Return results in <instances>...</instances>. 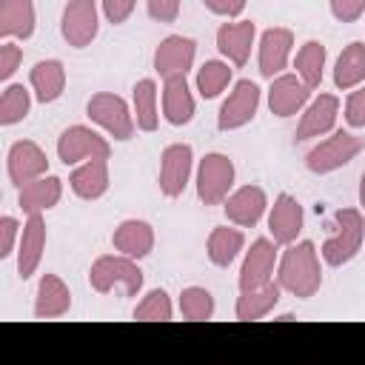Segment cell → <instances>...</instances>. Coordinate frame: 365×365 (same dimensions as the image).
Segmentation results:
<instances>
[{
  "label": "cell",
  "instance_id": "1",
  "mask_svg": "<svg viewBox=\"0 0 365 365\" xmlns=\"http://www.w3.org/2000/svg\"><path fill=\"white\" fill-rule=\"evenodd\" d=\"M277 282L297 299H311L322 288V257L311 240L285 245L277 262Z\"/></svg>",
  "mask_w": 365,
  "mask_h": 365
},
{
  "label": "cell",
  "instance_id": "2",
  "mask_svg": "<svg viewBox=\"0 0 365 365\" xmlns=\"http://www.w3.org/2000/svg\"><path fill=\"white\" fill-rule=\"evenodd\" d=\"M362 242H365V214H362V208L348 205V208L334 211L331 234L325 237L319 257L325 265L339 268V265H348L362 251Z\"/></svg>",
  "mask_w": 365,
  "mask_h": 365
},
{
  "label": "cell",
  "instance_id": "3",
  "mask_svg": "<svg viewBox=\"0 0 365 365\" xmlns=\"http://www.w3.org/2000/svg\"><path fill=\"white\" fill-rule=\"evenodd\" d=\"M143 268L137 265V259L125 257V254H103L91 262L88 268V285L97 294H111V291H123L125 297H137L143 291Z\"/></svg>",
  "mask_w": 365,
  "mask_h": 365
},
{
  "label": "cell",
  "instance_id": "4",
  "mask_svg": "<svg viewBox=\"0 0 365 365\" xmlns=\"http://www.w3.org/2000/svg\"><path fill=\"white\" fill-rule=\"evenodd\" d=\"M365 148V137H356L348 128H334L331 134H325L322 140H317V145L305 154V168L311 174H331L339 171L342 165H348L359 151Z\"/></svg>",
  "mask_w": 365,
  "mask_h": 365
},
{
  "label": "cell",
  "instance_id": "5",
  "mask_svg": "<svg viewBox=\"0 0 365 365\" xmlns=\"http://www.w3.org/2000/svg\"><path fill=\"white\" fill-rule=\"evenodd\" d=\"M234 180H237L234 160L222 151H208L197 163V171H194L197 200L202 205H222L225 197L234 191Z\"/></svg>",
  "mask_w": 365,
  "mask_h": 365
},
{
  "label": "cell",
  "instance_id": "6",
  "mask_svg": "<svg viewBox=\"0 0 365 365\" xmlns=\"http://www.w3.org/2000/svg\"><path fill=\"white\" fill-rule=\"evenodd\" d=\"M86 114L97 128H103L108 137H114L120 143H128L137 131V120H134L131 106L114 91L91 94L88 103H86Z\"/></svg>",
  "mask_w": 365,
  "mask_h": 365
},
{
  "label": "cell",
  "instance_id": "7",
  "mask_svg": "<svg viewBox=\"0 0 365 365\" xmlns=\"http://www.w3.org/2000/svg\"><path fill=\"white\" fill-rule=\"evenodd\" d=\"M111 143L91 125H68L57 137V160L63 165H80L86 160H108Z\"/></svg>",
  "mask_w": 365,
  "mask_h": 365
},
{
  "label": "cell",
  "instance_id": "8",
  "mask_svg": "<svg viewBox=\"0 0 365 365\" xmlns=\"http://www.w3.org/2000/svg\"><path fill=\"white\" fill-rule=\"evenodd\" d=\"M194 174V148L188 143H171L160 154V171H157V185L160 194L168 200L182 197Z\"/></svg>",
  "mask_w": 365,
  "mask_h": 365
},
{
  "label": "cell",
  "instance_id": "9",
  "mask_svg": "<svg viewBox=\"0 0 365 365\" xmlns=\"http://www.w3.org/2000/svg\"><path fill=\"white\" fill-rule=\"evenodd\" d=\"M259 100H262V91L254 80H237L228 91V97L222 100L220 111H217V128L220 131H237V128H245L257 111H259Z\"/></svg>",
  "mask_w": 365,
  "mask_h": 365
},
{
  "label": "cell",
  "instance_id": "10",
  "mask_svg": "<svg viewBox=\"0 0 365 365\" xmlns=\"http://www.w3.org/2000/svg\"><path fill=\"white\" fill-rule=\"evenodd\" d=\"M60 34L71 48H86L100 34L97 0H68L60 14Z\"/></svg>",
  "mask_w": 365,
  "mask_h": 365
},
{
  "label": "cell",
  "instance_id": "11",
  "mask_svg": "<svg viewBox=\"0 0 365 365\" xmlns=\"http://www.w3.org/2000/svg\"><path fill=\"white\" fill-rule=\"evenodd\" d=\"M294 60V31L285 26H271L257 37V68L265 80H274Z\"/></svg>",
  "mask_w": 365,
  "mask_h": 365
},
{
  "label": "cell",
  "instance_id": "12",
  "mask_svg": "<svg viewBox=\"0 0 365 365\" xmlns=\"http://www.w3.org/2000/svg\"><path fill=\"white\" fill-rule=\"evenodd\" d=\"M277 262H279V242H274L271 237L254 240L242 257V265H240V277H237L240 291L271 282L277 274Z\"/></svg>",
  "mask_w": 365,
  "mask_h": 365
},
{
  "label": "cell",
  "instance_id": "13",
  "mask_svg": "<svg viewBox=\"0 0 365 365\" xmlns=\"http://www.w3.org/2000/svg\"><path fill=\"white\" fill-rule=\"evenodd\" d=\"M339 97L336 94H328V91H319L314 100H308V106L302 108L299 114V123H297V143H305V140H319L325 134L334 131L336 125V117H339Z\"/></svg>",
  "mask_w": 365,
  "mask_h": 365
},
{
  "label": "cell",
  "instance_id": "14",
  "mask_svg": "<svg viewBox=\"0 0 365 365\" xmlns=\"http://www.w3.org/2000/svg\"><path fill=\"white\" fill-rule=\"evenodd\" d=\"M268 194L262 185H240L234 188L225 202H222V211H225V220L231 225H240V228H254L265 214H268Z\"/></svg>",
  "mask_w": 365,
  "mask_h": 365
},
{
  "label": "cell",
  "instance_id": "15",
  "mask_svg": "<svg viewBox=\"0 0 365 365\" xmlns=\"http://www.w3.org/2000/svg\"><path fill=\"white\" fill-rule=\"evenodd\" d=\"M6 174L11 185H26L43 174H48V154L34 140H17L9 145L6 154Z\"/></svg>",
  "mask_w": 365,
  "mask_h": 365
},
{
  "label": "cell",
  "instance_id": "16",
  "mask_svg": "<svg viewBox=\"0 0 365 365\" xmlns=\"http://www.w3.org/2000/svg\"><path fill=\"white\" fill-rule=\"evenodd\" d=\"M268 234L279 245H291L299 240L302 225H305V211L294 194H277L274 205H268Z\"/></svg>",
  "mask_w": 365,
  "mask_h": 365
},
{
  "label": "cell",
  "instance_id": "17",
  "mask_svg": "<svg viewBox=\"0 0 365 365\" xmlns=\"http://www.w3.org/2000/svg\"><path fill=\"white\" fill-rule=\"evenodd\" d=\"M48 234H46V220L43 214H29L23 220V231H20V242H17V277L20 279H31L43 262V251H46Z\"/></svg>",
  "mask_w": 365,
  "mask_h": 365
},
{
  "label": "cell",
  "instance_id": "18",
  "mask_svg": "<svg viewBox=\"0 0 365 365\" xmlns=\"http://www.w3.org/2000/svg\"><path fill=\"white\" fill-rule=\"evenodd\" d=\"M197 57V43L185 34H168L160 40V46L154 48V71L160 74V80L165 77H177V74H188Z\"/></svg>",
  "mask_w": 365,
  "mask_h": 365
},
{
  "label": "cell",
  "instance_id": "19",
  "mask_svg": "<svg viewBox=\"0 0 365 365\" xmlns=\"http://www.w3.org/2000/svg\"><path fill=\"white\" fill-rule=\"evenodd\" d=\"M311 100V88L297 77V74H277L268 86V108L274 117H294V114H302V108L308 106Z\"/></svg>",
  "mask_w": 365,
  "mask_h": 365
},
{
  "label": "cell",
  "instance_id": "20",
  "mask_svg": "<svg viewBox=\"0 0 365 365\" xmlns=\"http://www.w3.org/2000/svg\"><path fill=\"white\" fill-rule=\"evenodd\" d=\"M160 108H163V120L168 125H188L197 114V100L194 91L185 80V74L177 77H165L163 80V91H160Z\"/></svg>",
  "mask_w": 365,
  "mask_h": 365
},
{
  "label": "cell",
  "instance_id": "21",
  "mask_svg": "<svg viewBox=\"0 0 365 365\" xmlns=\"http://www.w3.org/2000/svg\"><path fill=\"white\" fill-rule=\"evenodd\" d=\"M254 46H257V23L254 20H228L217 29V51L231 66H245Z\"/></svg>",
  "mask_w": 365,
  "mask_h": 365
},
{
  "label": "cell",
  "instance_id": "22",
  "mask_svg": "<svg viewBox=\"0 0 365 365\" xmlns=\"http://www.w3.org/2000/svg\"><path fill=\"white\" fill-rule=\"evenodd\" d=\"M154 242H157V234L151 228V222L145 220H123L114 231H111V245L117 254H125L131 259H145L151 251H154Z\"/></svg>",
  "mask_w": 365,
  "mask_h": 365
},
{
  "label": "cell",
  "instance_id": "23",
  "mask_svg": "<svg viewBox=\"0 0 365 365\" xmlns=\"http://www.w3.org/2000/svg\"><path fill=\"white\" fill-rule=\"evenodd\" d=\"M111 185V174H108V160H86L80 165L71 168L68 174V188L77 200L94 202L100 197H106Z\"/></svg>",
  "mask_w": 365,
  "mask_h": 365
},
{
  "label": "cell",
  "instance_id": "24",
  "mask_svg": "<svg viewBox=\"0 0 365 365\" xmlns=\"http://www.w3.org/2000/svg\"><path fill=\"white\" fill-rule=\"evenodd\" d=\"M60 200H63V180L54 177V174H43V177L17 188V205L26 217L29 214H46Z\"/></svg>",
  "mask_w": 365,
  "mask_h": 365
},
{
  "label": "cell",
  "instance_id": "25",
  "mask_svg": "<svg viewBox=\"0 0 365 365\" xmlns=\"http://www.w3.org/2000/svg\"><path fill=\"white\" fill-rule=\"evenodd\" d=\"M279 297H282V288H279L277 279H271L265 285H257V288H242L240 297H237V302H234V317L240 322L265 319L279 305Z\"/></svg>",
  "mask_w": 365,
  "mask_h": 365
},
{
  "label": "cell",
  "instance_id": "26",
  "mask_svg": "<svg viewBox=\"0 0 365 365\" xmlns=\"http://www.w3.org/2000/svg\"><path fill=\"white\" fill-rule=\"evenodd\" d=\"M66 80H68V77H66V66H63L60 60H54V57L40 60V63H34V66L29 68V88H31L34 100L43 103V106L57 103V100L63 97Z\"/></svg>",
  "mask_w": 365,
  "mask_h": 365
},
{
  "label": "cell",
  "instance_id": "27",
  "mask_svg": "<svg viewBox=\"0 0 365 365\" xmlns=\"http://www.w3.org/2000/svg\"><path fill=\"white\" fill-rule=\"evenodd\" d=\"M71 311V291L57 274H43L34 291V317L60 319Z\"/></svg>",
  "mask_w": 365,
  "mask_h": 365
},
{
  "label": "cell",
  "instance_id": "28",
  "mask_svg": "<svg viewBox=\"0 0 365 365\" xmlns=\"http://www.w3.org/2000/svg\"><path fill=\"white\" fill-rule=\"evenodd\" d=\"M37 26L34 0H0V37L29 40Z\"/></svg>",
  "mask_w": 365,
  "mask_h": 365
},
{
  "label": "cell",
  "instance_id": "29",
  "mask_svg": "<svg viewBox=\"0 0 365 365\" xmlns=\"http://www.w3.org/2000/svg\"><path fill=\"white\" fill-rule=\"evenodd\" d=\"M245 248V234L240 225H217L205 240V257L217 268H228Z\"/></svg>",
  "mask_w": 365,
  "mask_h": 365
},
{
  "label": "cell",
  "instance_id": "30",
  "mask_svg": "<svg viewBox=\"0 0 365 365\" xmlns=\"http://www.w3.org/2000/svg\"><path fill=\"white\" fill-rule=\"evenodd\" d=\"M131 111L137 120V128L151 134L160 125V88L151 77H143L131 88Z\"/></svg>",
  "mask_w": 365,
  "mask_h": 365
},
{
  "label": "cell",
  "instance_id": "31",
  "mask_svg": "<svg viewBox=\"0 0 365 365\" xmlns=\"http://www.w3.org/2000/svg\"><path fill=\"white\" fill-rule=\"evenodd\" d=\"M362 83H365V43L354 40L339 51L334 63V86L342 91H351Z\"/></svg>",
  "mask_w": 365,
  "mask_h": 365
},
{
  "label": "cell",
  "instance_id": "32",
  "mask_svg": "<svg viewBox=\"0 0 365 365\" xmlns=\"http://www.w3.org/2000/svg\"><path fill=\"white\" fill-rule=\"evenodd\" d=\"M325 60H328V48L319 43V40H305L297 54H294V74L314 91L319 88L322 83V74H325Z\"/></svg>",
  "mask_w": 365,
  "mask_h": 365
},
{
  "label": "cell",
  "instance_id": "33",
  "mask_svg": "<svg viewBox=\"0 0 365 365\" xmlns=\"http://www.w3.org/2000/svg\"><path fill=\"white\" fill-rule=\"evenodd\" d=\"M231 80H234V68L228 60H205L197 68L194 86H197V94L202 100H214L231 86Z\"/></svg>",
  "mask_w": 365,
  "mask_h": 365
},
{
  "label": "cell",
  "instance_id": "34",
  "mask_svg": "<svg viewBox=\"0 0 365 365\" xmlns=\"http://www.w3.org/2000/svg\"><path fill=\"white\" fill-rule=\"evenodd\" d=\"M31 100H34L31 88H26L23 83H9L0 94V125L9 128L23 123L31 111Z\"/></svg>",
  "mask_w": 365,
  "mask_h": 365
},
{
  "label": "cell",
  "instance_id": "35",
  "mask_svg": "<svg viewBox=\"0 0 365 365\" xmlns=\"http://www.w3.org/2000/svg\"><path fill=\"white\" fill-rule=\"evenodd\" d=\"M177 305H180V314H182L188 322H205V319H211L214 311H217L214 294H211L208 288H202V285H188V288H182Z\"/></svg>",
  "mask_w": 365,
  "mask_h": 365
},
{
  "label": "cell",
  "instance_id": "36",
  "mask_svg": "<svg viewBox=\"0 0 365 365\" xmlns=\"http://www.w3.org/2000/svg\"><path fill=\"white\" fill-rule=\"evenodd\" d=\"M171 317H174V305H171V297L165 288H151L134 305V319H140V322H168Z\"/></svg>",
  "mask_w": 365,
  "mask_h": 365
},
{
  "label": "cell",
  "instance_id": "37",
  "mask_svg": "<svg viewBox=\"0 0 365 365\" xmlns=\"http://www.w3.org/2000/svg\"><path fill=\"white\" fill-rule=\"evenodd\" d=\"M20 231H23V222L17 217H11V214L0 217V259H9L11 254H17Z\"/></svg>",
  "mask_w": 365,
  "mask_h": 365
},
{
  "label": "cell",
  "instance_id": "38",
  "mask_svg": "<svg viewBox=\"0 0 365 365\" xmlns=\"http://www.w3.org/2000/svg\"><path fill=\"white\" fill-rule=\"evenodd\" d=\"M342 117H345L348 128H365V83L348 91Z\"/></svg>",
  "mask_w": 365,
  "mask_h": 365
},
{
  "label": "cell",
  "instance_id": "39",
  "mask_svg": "<svg viewBox=\"0 0 365 365\" xmlns=\"http://www.w3.org/2000/svg\"><path fill=\"white\" fill-rule=\"evenodd\" d=\"M23 63V48L17 46V40H3L0 43V80L9 83L14 77V71Z\"/></svg>",
  "mask_w": 365,
  "mask_h": 365
},
{
  "label": "cell",
  "instance_id": "40",
  "mask_svg": "<svg viewBox=\"0 0 365 365\" xmlns=\"http://www.w3.org/2000/svg\"><path fill=\"white\" fill-rule=\"evenodd\" d=\"M137 9V0H100V11L111 26H123Z\"/></svg>",
  "mask_w": 365,
  "mask_h": 365
},
{
  "label": "cell",
  "instance_id": "41",
  "mask_svg": "<svg viewBox=\"0 0 365 365\" xmlns=\"http://www.w3.org/2000/svg\"><path fill=\"white\" fill-rule=\"evenodd\" d=\"M328 9L336 23H356L365 14V0H328Z\"/></svg>",
  "mask_w": 365,
  "mask_h": 365
},
{
  "label": "cell",
  "instance_id": "42",
  "mask_svg": "<svg viewBox=\"0 0 365 365\" xmlns=\"http://www.w3.org/2000/svg\"><path fill=\"white\" fill-rule=\"evenodd\" d=\"M182 0H145V11L154 23H174L180 17Z\"/></svg>",
  "mask_w": 365,
  "mask_h": 365
},
{
  "label": "cell",
  "instance_id": "43",
  "mask_svg": "<svg viewBox=\"0 0 365 365\" xmlns=\"http://www.w3.org/2000/svg\"><path fill=\"white\" fill-rule=\"evenodd\" d=\"M202 6H205L211 14H217V17H225V20H237V17L245 11L248 0H202Z\"/></svg>",
  "mask_w": 365,
  "mask_h": 365
},
{
  "label": "cell",
  "instance_id": "44",
  "mask_svg": "<svg viewBox=\"0 0 365 365\" xmlns=\"http://www.w3.org/2000/svg\"><path fill=\"white\" fill-rule=\"evenodd\" d=\"M359 208H362V214H365V171H362V177H359Z\"/></svg>",
  "mask_w": 365,
  "mask_h": 365
}]
</instances>
